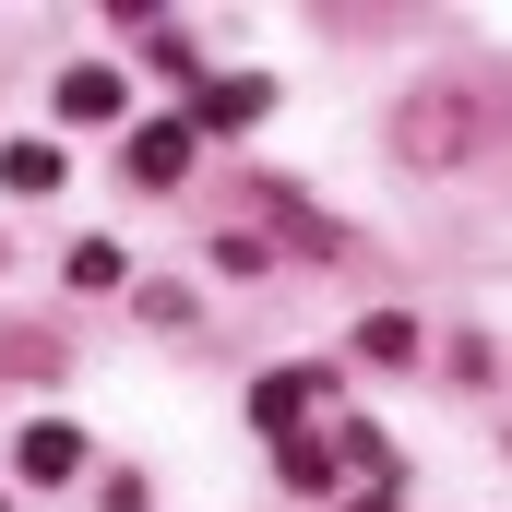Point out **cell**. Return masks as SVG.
<instances>
[{
    "label": "cell",
    "instance_id": "6da1fadb",
    "mask_svg": "<svg viewBox=\"0 0 512 512\" xmlns=\"http://www.w3.org/2000/svg\"><path fill=\"white\" fill-rule=\"evenodd\" d=\"M489 131H501L489 84H465V72H453V84H417V96L393 108V155H405V167H453V155H477Z\"/></svg>",
    "mask_w": 512,
    "mask_h": 512
},
{
    "label": "cell",
    "instance_id": "7a4b0ae2",
    "mask_svg": "<svg viewBox=\"0 0 512 512\" xmlns=\"http://www.w3.org/2000/svg\"><path fill=\"white\" fill-rule=\"evenodd\" d=\"M322 393H334V370H274V382L251 393V417H262V429H274V441H298V417H310Z\"/></svg>",
    "mask_w": 512,
    "mask_h": 512
},
{
    "label": "cell",
    "instance_id": "3957f363",
    "mask_svg": "<svg viewBox=\"0 0 512 512\" xmlns=\"http://www.w3.org/2000/svg\"><path fill=\"white\" fill-rule=\"evenodd\" d=\"M262 108H274V84H262V72H227V84H215V96H203L179 131H251Z\"/></svg>",
    "mask_w": 512,
    "mask_h": 512
},
{
    "label": "cell",
    "instance_id": "277c9868",
    "mask_svg": "<svg viewBox=\"0 0 512 512\" xmlns=\"http://www.w3.org/2000/svg\"><path fill=\"white\" fill-rule=\"evenodd\" d=\"M120 108H131V84L108 60H72V72H60V120H120Z\"/></svg>",
    "mask_w": 512,
    "mask_h": 512
},
{
    "label": "cell",
    "instance_id": "5b68a950",
    "mask_svg": "<svg viewBox=\"0 0 512 512\" xmlns=\"http://www.w3.org/2000/svg\"><path fill=\"white\" fill-rule=\"evenodd\" d=\"M0 191L48 203V191H60V143H36V131H24V143H0Z\"/></svg>",
    "mask_w": 512,
    "mask_h": 512
},
{
    "label": "cell",
    "instance_id": "8992f818",
    "mask_svg": "<svg viewBox=\"0 0 512 512\" xmlns=\"http://www.w3.org/2000/svg\"><path fill=\"white\" fill-rule=\"evenodd\" d=\"M179 167H191V131H179V120H143V131H131V179H155V191H167Z\"/></svg>",
    "mask_w": 512,
    "mask_h": 512
},
{
    "label": "cell",
    "instance_id": "52a82bcc",
    "mask_svg": "<svg viewBox=\"0 0 512 512\" xmlns=\"http://www.w3.org/2000/svg\"><path fill=\"white\" fill-rule=\"evenodd\" d=\"M12 465H24V477H72V465H84V441L48 417V429H24V441H12Z\"/></svg>",
    "mask_w": 512,
    "mask_h": 512
},
{
    "label": "cell",
    "instance_id": "ba28073f",
    "mask_svg": "<svg viewBox=\"0 0 512 512\" xmlns=\"http://www.w3.org/2000/svg\"><path fill=\"white\" fill-rule=\"evenodd\" d=\"M286 489H310V501H322V489H334V441H310V429H298V441H286Z\"/></svg>",
    "mask_w": 512,
    "mask_h": 512
},
{
    "label": "cell",
    "instance_id": "9c48e42d",
    "mask_svg": "<svg viewBox=\"0 0 512 512\" xmlns=\"http://www.w3.org/2000/svg\"><path fill=\"white\" fill-rule=\"evenodd\" d=\"M358 346H370V358H417V322H405V310H382V322H370Z\"/></svg>",
    "mask_w": 512,
    "mask_h": 512
},
{
    "label": "cell",
    "instance_id": "30bf717a",
    "mask_svg": "<svg viewBox=\"0 0 512 512\" xmlns=\"http://www.w3.org/2000/svg\"><path fill=\"white\" fill-rule=\"evenodd\" d=\"M346 512H393V501H346Z\"/></svg>",
    "mask_w": 512,
    "mask_h": 512
}]
</instances>
